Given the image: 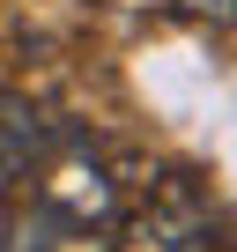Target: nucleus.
Segmentation results:
<instances>
[{"mask_svg":"<svg viewBox=\"0 0 237 252\" xmlns=\"http://www.w3.org/2000/svg\"><path fill=\"white\" fill-rule=\"evenodd\" d=\"M215 237V215L193 186H171L163 200H148V215L134 222V245L126 252H207Z\"/></svg>","mask_w":237,"mask_h":252,"instance_id":"f257e3e1","label":"nucleus"}]
</instances>
